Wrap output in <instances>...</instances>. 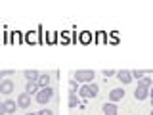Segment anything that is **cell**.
I'll list each match as a JSON object with an SVG mask.
<instances>
[{
  "label": "cell",
  "mask_w": 153,
  "mask_h": 115,
  "mask_svg": "<svg viewBox=\"0 0 153 115\" xmlns=\"http://www.w3.org/2000/svg\"><path fill=\"white\" fill-rule=\"evenodd\" d=\"M100 92V86L96 83H88V84H82L79 88V96H82V98H96Z\"/></svg>",
  "instance_id": "obj_1"
},
{
  "label": "cell",
  "mask_w": 153,
  "mask_h": 115,
  "mask_svg": "<svg viewBox=\"0 0 153 115\" xmlns=\"http://www.w3.org/2000/svg\"><path fill=\"white\" fill-rule=\"evenodd\" d=\"M94 77H96L94 71H90V69H82V71H75L73 81H76V83H84V84H88V83H92V81H94Z\"/></svg>",
  "instance_id": "obj_2"
},
{
  "label": "cell",
  "mask_w": 153,
  "mask_h": 115,
  "mask_svg": "<svg viewBox=\"0 0 153 115\" xmlns=\"http://www.w3.org/2000/svg\"><path fill=\"white\" fill-rule=\"evenodd\" d=\"M35 96H36V102L44 105V104H48L52 98H54V88H52V86H46V88H38V92H36Z\"/></svg>",
  "instance_id": "obj_3"
},
{
  "label": "cell",
  "mask_w": 153,
  "mask_h": 115,
  "mask_svg": "<svg viewBox=\"0 0 153 115\" xmlns=\"http://www.w3.org/2000/svg\"><path fill=\"white\" fill-rule=\"evenodd\" d=\"M12 92H13V81L12 79H4L2 83H0V94L8 96V94H12Z\"/></svg>",
  "instance_id": "obj_4"
},
{
  "label": "cell",
  "mask_w": 153,
  "mask_h": 115,
  "mask_svg": "<svg viewBox=\"0 0 153 115\" xmlns=\"http://www.w3.org/2000/svg\"><path fill=\"white\" fill-rule=\"evenodd\" d=\"M134 98L138 100V102H142V100L149 98V88H146V86H136V90H134Z\"/></svg>",
  "instance_id": "obj_5"
},
{
  "label": "cell",
  "mask_w": 153,
  "mask_h": 115,
  "mask_svg": "<svg viewBox=\"0 0 153 115\" xmlns=\"http://www.w3.org/2000/svg\"><path fill=\"white\" fill-rule=\"evenodd\" d=\"M123 98H124V90L123 88H113L111 92H109V102H111V104L121 102Z\"/></svg>",
  "instance_id": "obj_6"
},
{
  "label": "cell",
  "mask_w": 153,
  "mask_h": 115,
  "mask_svg": "<svg viewBox=\"0 0 153 115\" xmlns=\"http://www.w3.org/2000/svg\"><path fill=\"white\" fill-rule=\"evenodd\" d=\"M19 108H23V109H27L29 105H31V94H27V92H21L17 96V102H16Z\"/></svg>",
  "instance_id": "obj_7"
},
{
  "label": "cell",
  "mask_w": 153,
  "mask_h": 115,
  "mask_svg": "<svg viewBox=\"0 0 153 115\" xmlns=\"http://www.w3.org/2000/svg\"><path fill=\"white\" fill-rule=\"evenodd\" d=\"M117 79L121 81L123 84H130L132 83V73L126 71V69H121V71H117Z\"/></svg>",
  "instance_id": "obj_8"
},
{
  "label": "cell",
  "mask_w": 153,
  "mask_h": 115,
  "mask_svg": "<svg viewBox=\"0 0 153 115\" xmlns=\"http://www.w3.org/2000/svg\"><path fill=\"white\" fill-rule=\"evenodd\" d=\"M50 73H40L38 75V81H36V84H38V88H46V86H50Z\"/></svg>",
  "instance_id": "obj_9"
},
{
  "label": "cell",
  "mask_w": 153,
  "mask_h": 115,
  "mask_svg": "<svg viewBox=\"0 0 153 115\" xmlns=\"http://www.w3.org/2000/svg\"><path fill=\"white\" fill-rule=\"evenodd\" d=\"M102 111H103V115H117V105L115 104H111V102H107V104H103V108H102Z\"/></svg>",
  "instance_id": "obj_10"
},
{
  "label": "cell",
  "mask_w": 153,
  "mask_h": 115,
  "mask_svg": "<svg viewBox=\"0 0 153 115\" xmlns=\"http://www.w3.org/2000/svg\"><path fill=\"white\" fill-rule=\"evenodd\" d=\"M25 92H27V94H36V92H38V84L35 83V81H27Z\"/></svg>",
  "instance_id": "obj_11"
},
{
  "label": "cell",
  "mask_w": 153,
  "mask_h": 115,
  "mask_svg": "<svg viewBox=\"0 0 153 115\" xmlns=\"http://www.w3.org/2000/svg\"><path fill=\"white\" fill-rule=\"evenodd\" d=\"M23 75H25L27 81H35V83H36V81H38V75H40V73H38V71H35V69H27V71H23Z\"/></svg>",
  "instance_id": "obj_12"
},
{
  "label": "cell",
  "mask_w": 153,
  "mask_h": 115,
  "mask_svg": "<svg viewBox=\"0 0 153 115\" xmlns=\"http://www.w3.org/2000/svg\"><path fill=\"white\" fill-rule=\"evenodd\" d=\"M2 104H4V109H6V113H16L17 104L13 102V100H6V102H2Z\"/></svg>",
  "instance_id": "obj_13"
},
{
  "label": "cell",
  "mask_w": 153,
  "mask_h": 115,
  "mask_svg": "<svg viewBox=\"0 0 153 115\" xmlns=\"http://www.w3.org/2000/svg\"><path fill=\"white\" fill-rule=\"evenodd\" d=\"M76 105H80L79 96H76L75 92H69V108H76Z\"/></svg>",
  "instance_id": "obj_14"
},
{
  "label": "cell",
  "mask_w": 153,
  "mask_h": 115,
  "mask_svg": "<svg viewBox=\"0 0 153 115\" xmlns=\"http://www.w3.org/2000/svg\"><path fill=\"white\" fill-rule=\"evenodd\" d=\"M130 73H132V79H142V77H146L149 73V69H134Z\"/></svg>",
  "instance_id": "obj_15"
},
{
  "label": "cell",
  "mask_w": 153,
  "mask_h": 115,
  "mask_svg": "<svg viewBox=\"0 0 153 115\" xmlns=\"http://www.w3.org/2000/svg\"><path fill=\"white\" fill-rule=\"evenodd\" d=\"M140 86L151 88V86H153V79H151V77H142V79H140Z\"/></svg>",
  "instance_id": "obj_16"
},
{
  "label": "cell",
  "mask_w": 153,
  "mask_h": 115,
  "mask_svg": "<svg viewBox=\"0 0 153 115\" xmlns=\"http://www.w3.org/2000/svg\"><path fill=\"white\" fill-rule=\"evenodd\" d=\"M10 75H13L12 69H0V83L4 81V77H10Z\"/></svg>",
  "instance_id": "obj_17"
},
{
  "label": "cell",
  "mask_w": 153,
  "mask_h": 115,
  "mask_svg": "<svg viewBox=\"0 0 153 115\" xmlns=\"http://www.w3.org/2000/svg\"><path fill=\"white\" fill-rule=\"evenodd\" d=\"M113 75H117L115 69H103V77H105V79H107V77H113Z\"/></svg>",
  "instance_id": "obj_18"
},
{
  "label": "cell",
  "mask_w": 153,
  "mask_h": 115,
  "mask_svg": "<svg viewBox=\"0 0 153 115\" xmlns=\"http://www.w3.org/2000/svg\"><path fill=\"white\" fill-rule=\"evenodd\" d=\"M36 115H54V111H52V109H48V108H42Z\"/></svg>",
  "instance_id": "obj_19"
},
{
  "label": "cell",
  "mask_w": 153,
  "mask_h": 115,
  "mask_svg": "<svg viewBox=\"0 0 153 115\" xmlns=\"http://www.w3.org/2000/svg\"><path fill=\"white\" fill-rule=\"evenodd\" d=\"M76 90V81H69V92H75Z\"/></svg>",
  "instance_id": "obj_20"
},
{
  "label": "cell",
  "mask_w": 153,
  "mask_h": 115,
  "mask_svg": "<svg viewBox=\"0 0 153 115\" xmlns=\"http://www.w3.org/2000/svg\"><path fill=\"white\" fill-rule=\"evenodd\" d=\"M80 40H82V42H90V33H82Z\"/></svg>",
  "instance_id": "obj_21"
},
{
  "label": "cell",
  "mask_w": 153,
  "mask_h": 115,
  "mask_svg": "<svg viewBox=\"0 0 153 115\" xmlns=\"http://www.w3.org/2000/svg\"><path fill=\"white\" fill-rule=\"evenodd\" d=\"M0 115H6V109H4V104L0 102Z\"/></svg>",
  "instance_id": "obj_22"
},
{
  "label": "cell",
  "mask_w": 153,
  "mask_h": 115,
  "mask_svg": "<svg viewBox=\"0 0 153 115\" xmlns=\"http://www.w3.org/2000/svg\"><path fill=\"white\" fill-rule=\"evenodd\" d=\"M149 100H151V105H153V86L149 88Z\"/></svg>",
  "instance_id": "obj_23"
},
{
  "label": "cell",
  "mask_w": 153,
  "mask_h": 115,
  "mask_svg": "<svg viewBox=\"0 0 153 115\" xmlns=\"http://www.w3.org/2000/svg\"><path fill=\"white\" fill-rule=\"evenodd\" d=\"M25 115H35V113H33V111H29V113H25Z\"/></svg>",
  "instance_id": "obj_24"
},
{
  "label": "cell",
  "mask_w": 153,
  "mask_h": 115,
  "mask_svg": "<svg viewBox=\"0 0 153 115\" xmlns=\"http://www.w3.org/2000/svg\"><path fill=\"white\" fill-rule=\"evenodd\" d=\"M151 115H153V109H151Z\"/></svg>",
  "instance_id": "obj_25"
}]
</instances>
